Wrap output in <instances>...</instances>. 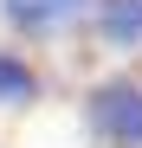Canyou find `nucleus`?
Here are the masks:
<instances>
[{"mask_svg": "<svg viewBox=\"0 0 142 148\" xmlns=\"http://www.w3.org/2000/svg\"><path fill=\"white\" fill-rule=\"evenodd\" d=\"M90 122L110 148H142V84L129 77H110L90 90Z\"/></svg>", "mask_w": 142, "mask_h": 148, "instance_id": "obj_1", "label": "nucleus"}, {"mask_svg": "<svg viewBox=\"0 0 142 148\" xmlns=\"http://www.w3.org/2000/svg\"><path fill=\"white\" fill-rule=\"evenodd\" d=\"M97 0H0V19L19 39H58L71 26H84Z\"/></svg>", "mask_w": 142, "mask_h": 148, "instance_id": "obj_2", "label": "nucleus"}, {"mask_svg": "<svg viewBox=\"0 0 142 148\" xmlns=\"http://www.w3.org/2000/svg\"><path fill=\"white\" fill-rule=\"evenodd\" d=\"M90 19L110 52H142V0H97Z\"/></svg>", "mask_w": 142, "mask_h": 148, "instance_id": "obj_3", "label": "nucleus"}, {"mask_svg": "<svg viewBox=\"0 0 142 148\" xmlns=\"http://www.w3.org/2000/svg\"><path fill=\"white\" fill-rule=\"evenodd\" d=\"M32 90H39L32 64L13 58V52H0V103H32Z\"/></svg>", "mask_w": 142, "mask_h": 148, "instance_id": "obj_4", "label": "nucleus"}]
</instances>
